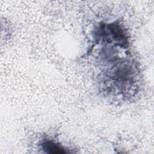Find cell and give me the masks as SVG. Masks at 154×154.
<instances>
[{
  "mask_svg": "<svg viewBox=\"0 0 154 154\" xmlns=\"http://www.w3.org/2000/svg\"><path fill=\"white\" fill-rule=\"evenodd\" d=\"M43 149L49 153H64L66 152L60 145L51 141H45L42 144Z\"/></svg>",
  "mask_w": 154,
  "mask_h": 154,
  "instance_id": "6da1fadb",
  "label": "cell"
}]
</instances>
